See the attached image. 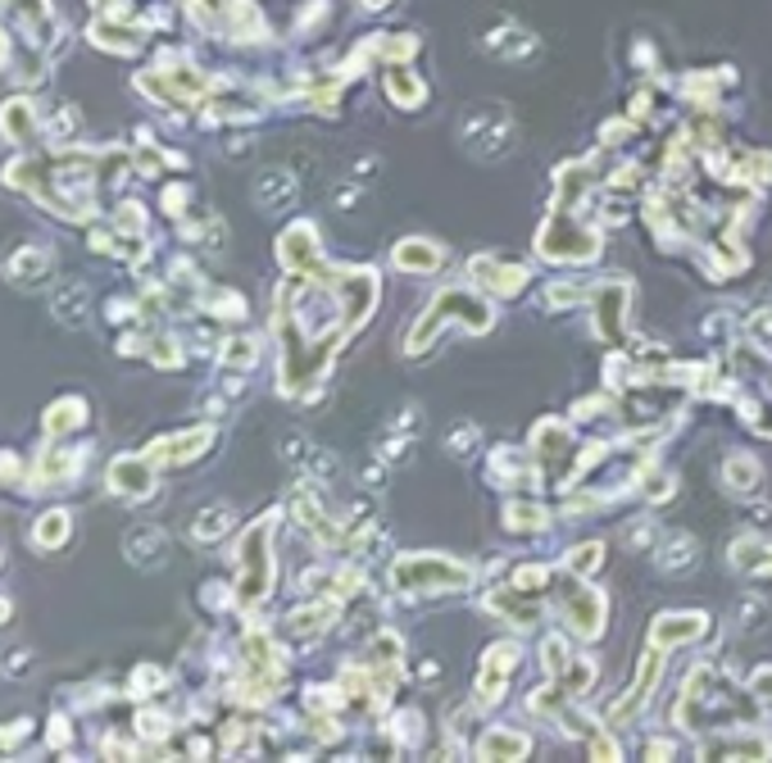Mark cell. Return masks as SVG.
I'll return each instance as SVG.
<instances>
[{"instance_id": "cell-1", "label": "cell", "mask_w": 772, "mask_h": 763, "mask_svg": "<svg viewBox=\"0 0 772 763\" xmlns=\"http://www.w3.org/2000/svg\"><path fill=\"white\" fill-rule=\"evenodd\" d=\"M690 559H695L690 541H686V537H677L673 546H668V550L659 554V568H663V573H677V568H686V564H690Z\"/></svg>"}, {"instance_id": "cell-2", "label": "cell", "mask_w": 772, "mask_h": 763, "mask_svg": "<svg viewBox=\"0 0 772 763\" xmlns=\"http://www.w3.org/2000/svg\"><path fill=\"white\" fill-rule=\"evenodd\" d=\"M432 246H400V264H409V268H432L436 260H432Z\"/></svg>"}, {"instance_id": "cell-3", "label": "cell", "mask_w": 772, "mask_h": 763, "mask_svg": "<svg viewBox=\"0 0 772 763\" xmlns=\"http://www.w3.org/2000/svg\"><path fill=\"white\" fill-rule=\"evenodd\" d=\"M369 5H382V0H369Z\"/></svg>"}]
</instances>
